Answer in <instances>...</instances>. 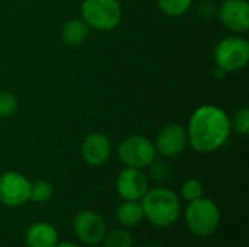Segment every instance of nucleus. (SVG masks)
<instances>
[{
  "label": "nucleus",
  "instance_id": "nucleus-3",
  "mask_svg": "<svg viewBox=\"0 0 249 247\" xmlns=\"http://www.w3.org/2000/svg\"><path fill=\"white\" fill-rule=\"evenodd\" d=\"M220 210L217 204L209 198L191 201L185 210V226L197 237L212 236L220 224Z\"/></svg>",
  "mask_w": 249,
  "mask_h": 247
},
{
  "label": "nucleus",
  "instance_id": "nucleus-13",
  "mask_svg": "<svg viewBox=\"0 0 249 247\" xmlns=\"http://www.w3.org/2000/svg\"><path fill=\"white\" fill-rule=\"evenodd\" d=\"M25 243L28 247H54L58 243V233L53 224L38 221L26 229Z\"/></svg>",
  "mask_w": 249,
  "mask_h": 247
},
{
  "label": "nucleus",
  "instance_id": "nucleus-21",
  "mask_svg": "<svg viewBox=\"0 0 249 247\" xmlns=\"http://www.w3.org/2000/svg\"><path fill=\"white\" fill-rule=\"evenodd\" d=\"M16 108H18L16 98L7 90H0V118H7L13 115Z\"/></svg>",
  "mask_w": 249,
  "mask_h": 247
},
{
  "label": "nucleus",
  "instance_id": "nucleus-24",
  "mask_svg": "<svg viewBox=\"0 0 249 247\" xmlns=\"http://www.w3.org/2000/svg\"><path fill=\"white\" fill-rule=\"evenodd\" d=\"M146 247H160V246H146Z\"/></svg>",
  "mask_w": 249,
  "mask_h": 247
},
{
  "label": "nucleus",
  "instance_id": "nucleus-18",
  "mask_svg": "<svg viewBox=\"0 0 249 247\" xmlns=\"http://www.w3.org/2000/svg\"><path fill=\"white\" fill-rule=\"evenodd\" d=\"M53 197V186L47 181H35L31 183V192H29V201L45 204Z\"/></svg>",
  "mask_w": 249,
  "mask_h": 247
},
{
  "label": "nucleus",
  "instance_id": "nucleus-20",
  "mask_svg": "<svg viewBox=\"0 0 249 247\" xmlns=\"http://www.w3.org/2000/svg\"><path fill=\"white\" fill-rule=\"evenodd\" d=\"M203 191L204 189H203V185H201L200 181H197V179H188L182 185V188H181V195L188 202H191V201H196V199L201 198L203 197Z\"/></svg>",
  "mask_w": 249,
  "mask_h": 247
},
{
  "label": "nucleus",
  "instance_id": "nucleus-17",
  "mask_svg": "<svg viewBox=\"0 0 249 247\" xmlns=\"http://www.w3.org/2000/svg\"><path fill=\"white\" fill-rule=\"evenodd\" d=\"M158 4L165 15L178 17L188 12L193 0H158Z\"/></svg>",
  "mask_w": 249,
  "mask_h": 247
},
{
  "label": "nucleus",
  "instance_id": "nucleus-22",
  "mask_svg": "<svg viewBox=\"0 0 249 247\" xmlns=\"http://www.w3.org/2000/svg\"><path fill=\"white\" fill-rule=\"evenodd\" d=\"M147 167H149V172H150L152 179L156 181V182H162V181H165L166 178H169V175H171L169 166H168L166 163H163V162H156V160H155V162L150 163Z\"/></svg>",
  "mask_w": 249,
  "mask_h": 247
},
{
  "label": "nucleus",
  "instance_id": "nucleus-7",
  "mask_svg": "<svg viewBox=\"0 0 249 247\" xmlns=\"http://www.w3.org/2000/svg\"><path fill=\"white\" fill-rule=\"evenodd\" d=\"M31 182L18 172H4L0 175V202L15 208L29 201Z\"/></svg>",
  "mask_w": 249,
  "mask_h": 247
},
{
  "label": "nucleus",
  "instance_id": "nucleus-4",
  "mask_svg": "<svg viewBox=\"0 0 249 247\" xmlns=\"http://www.w3.org/2000/svg\"><path fill=\"white\" fill-rule=\"evenodd\" d=\"M80 13L89 28L99 31H111L117 28L123 16L118 0H85Z\"/></svg>",
  "mask_w": 249,
  "mask_h": 247
},
{
  "label": "nucleus",
  "instance_id": "nucleus-1",
  "mask_svg": "<svg viewBox=\"0 0 249 247\" xmlns=\"http://www.w3.org/2000/svg\"><path fill=\"white\" fill-rule=\"evenodd\" d=\"M231 118L228 114L214 105H203L191 115L187 138L188 144L197 153H212L220 148L229 138Z\"/></svg>",
  "mask_w": 249,
  "mask_h": 247
},
{
  "label": "nucleus",
  "instance_id": "nucleus-14",
  "mask_svg": "<svg viewBox=\"0 0 249 247\" xmlns=\"http://www.w3.org/2000/svg\"><path fill=\"white\" fill-rule=\"evenodd\" d=\"M115 217L123 227H136L144 218L142 204L139 201H124L117 208Z\"/></svg>",
  "mask_w": 249,
  "mask_h": 247
},
{
  "label": "nucleus",
  "instance_id": "nucleus-6",
  "mask_svg": "<svg viewBox=\"0 0 249 247\" xmlns=\"http://www.w3.org/2000/svg\"><path fill=\"white\" fill-rule=\"evenodd\" d=\"M153 141L143 135H130L118 147V157L125 167L144 169L156 160Z\"/></svg>",
  "mask_w": 249,
  "mask_h": 247
},
{
  "label": "nucleus",
  "instance_id": "nucleus-5",
  "mask_svg": "<svg viewBox=\"0 0 249 247\" xmlns=\"http://www.w3.org/2000/svg\"><path fill=\"white\" fill-rule=\"evenodd\" d=\"M249 61V42L241 36H226L214 48V63L222 71H238Z\"/></svg>",
  "mask_w": 249,
  "mask_h": 247
},
{
  "label": "nucleus",
  "instance_id": "nucleus-2",
  "mask_svg": "<svg viewBox=\"0 0 249 247\" xmlns=\"http://www.w3.org/2000/svg\"><path fill=\"white\" fill-rule=\"evenodd\" d=\"M140 201L144 218L159 229L171 227L181 214L179 197L168 188L149 189Z\"/></svg>",
  "mask_w": 249,
  "mask_h": 247
},
{
  "label": "nucleus",
  "instance_id": "nucleus-19",
  "mask_svg": "<svg viewBox=\"0 0 249 247\" xmlns=\"http://www.w3.org/2000/svg\"><path fill=\"white\" fill-rule=\"evenodd\" d=\"M231 130L241 135H247L249 132V109L242 108L235 114V116L231 119Z\"/></svg>",
  "mask_w": 249,
  "mask_h": 247
},
{
  "label": "nucleus",
  "instance_id": "nucleus-8",
  "mask_svg": "<svg viewBox=\"0 0 249 247\" xmlns=\"http://www.w3.org/2000/svg\"><path fill=\"white\" fill-rule=\"evenodd\" d=\"M73 231L85 245H98L107 233L105 220L95 211L83 210L73 220Z\"/></svg>",
  "mask_w": 249,
  "mask_h": 247
},
{
  "label": "nucleus",
  "instance_id": "nucleus-15",
  "mask_svg": "<svg viewBox=\"0 0 249 247\" xmlns=\"http://www.w3.org/2000/svg\"><path fill=\"white\" fill-rule=\"evenodd\" d=\"M89 33V26L83 19H71L61 29V39L66 45L74 47L82 44Z\"/></svg>",
  "mask_w": 249,
  "mask_h": 247
},
{
  "label": "nucleus",
  "instance_id": "nucleus-11",
  "mask_svg": "<svg viewBox=\"0 0 249 247\" xmlns=\"http://www.w3.org/2000/svg\"><path fill=\"white\" fill-rule=\"evenodd\" d=\"M222 25L233 32L249 29V3L247 0H225L219 7Z\"/></svg>",
  "mask_w": 249,
  "mask_h": 247
},
{
  "label": "nucleus",
  "instance_id": "nucleus-12",
  "mask_svg": "<svg viewBox=\"0 0 249 247\" xmlns=\"http://www.w3.org/2000/svg\"><path fill=\"white\" fill-rule=\"evenodd\" d=\"M80 153L83 160L90 166H102L108 162L112 153V146L109 138L101 132H92L85 137L80 146Z\"/></svg>",
  "mask_w": 249,
  "mask_h": 247
},
{
  "label": "nucleus",
  "instance_id": "nucleus-23",
  "mask_svg": "<svg viewBox=\"0 0 249 247\" xmlns=\"http://www.w3.org/2000/svg\"><path fill=\"white\" fill-rule=\"evenodd\" d=\"M54 247H82L77 243H71V242H63V243H57Z\"/></svg>",
  "mask_w": 249,
  "mask_h": 247
},
{
  "label": "nucleus",
  "instance_id": "nucleus-10",
  "mask_svg": "<svg viewBox=\"0 0 249 247\" xmlns=\"http://www.w3.org/2000/svg\"><path fill=\"white\" fill-rule=\"evenodd\" d=\"M156 153L163 157H175L181 154L188 144L187 130L179 124H168L165 125L156 135V141L153 143Z\"/></svg>",
  "mask_w": 249,
  "mask_h": 247
},
{
  "label": "nucleus",
  "instance_id": "nucleus-16",
  "mask_svg": "<svg viewBox=\"0 0 249 247\" xmlns=\"http://www.w3.org/2000/svg\"><path fill=\"white\" fill-rule=\"evenodd\" d=\"M102 247H133V236L127 229H112L107 230Z\"/></svg>",
  "mask_w": 249,
  "mask_h": 247
},
{
  "label": "nucleus",
  "instance_id": "nucleus-9",
  "mask_svg": "<svg viewBox=\"0 0 249 247\" xmlns=\"http://www.w3.org/2000/svg\"><path fill=\"white\" fill-rule=\"evenodd\" d=\"M115 188L124 201H140L149 191V179L142 169L125 167L117 176Z\"/></svg>",
  "mask_w": 249,
  "mask_h": 247
}]
</instances>
